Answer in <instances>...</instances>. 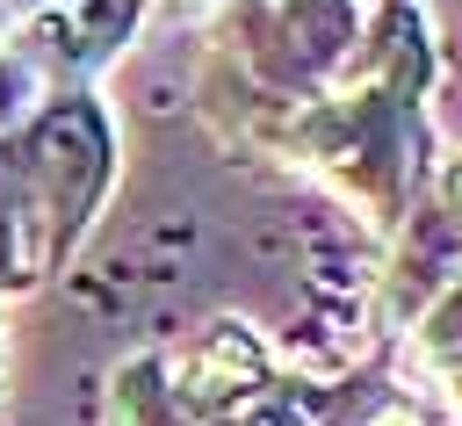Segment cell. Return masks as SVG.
<instances>
[{
    "mask_svg": "<svg viewBox=\"0 0 462 426\" xmlns=\"http://www.w3.org/2000/svg\"><path fill=\"white\" fill-rule=\"evenodd\" d=\"M440 209H448V224L462 231V159H448V173H440Z\"/></svg>",
    "mask_w": 462,
    "mask_h": 426,
    "instance_id": "cell-11",
    "label": "cell"
},
{
    "mask_svg": "<svg viewBox=\"0 0 462 426\" xmlns=\"http://www.w3.org/2000/svg\"><path fill=\"white\" fill-rule=\"evenodd\" d=\"M22 101H29V72H22V65H14L7 51H0V123H7V116L22 108Z\"/></svg>",
    "mask_w": 462,
    "mask_h": 426,
    "instance_id": "cell-9",
    "label": "cell"
},
{
    "mask_svg": "<svg viewBox=\"0 0 462 426\" xmlns=\"http://www.w3.org/2000/svg\"><path fill=\"white\" fill-rule=\"evenodd\" d=\"M411 339H419V354H462V274L419 310V332Z\"/></svg>",
    "mask_w": 462,
    "mask_h": 426,
    "instance_id": "cell-6",
    "label": "cell"
},
{
    "mask_svg": "<svg viewBox=\"0 0 462 426\" xmlns=\"http://www.w3.org/2000/svg\"><path fill=\"white\" fill-rule=\"evenodd\" d=\"M411 144H419V94H397L375 72L361 87H339V94L303 101L296 123H289V152L310 159L339 188V202H354L375 231L404 224Z\"/></svg>",
    "mask_w": 462,
    "mask_h": 426,
    "instance_id": "cell-1",
    "label": "cell"
},
{
    "mask_svg": "<svg viewBox=\"0 0 462 426\" xmlns=\"http://www.w3.org/2000/svg\"><path fill=\"white\" fill-rule=\"evenodd\" d=\"M267 383V347L253 339V325H238V318H217L195 347H188V361H180V404H202V412H224V404H238L245 390H260Z\"/></svg>",
    "mask_w": 462,
    "mask_h": 426,
    "instance_id": "cell-5",
    "label": "cell"
},
{
    "mask_svg": "<svg viewBox=\"0 0 462 426\" xmlns=\"http://www.w3.org/2000/svg\"><path fill=\"white\" fill-rule=\"evenodd\" d=\"M462 274V231L448 224V209H426L404 224L397 253H390V274H383V318L390 325H419V310Z\"/></svg>",
    "mask_w": 462,
    "mask_h": 426,
    "instance_id": "cell-4",
    "label": "cell"
},
{
    "mask_svg": "<svg viewBox=\"0 0 462 426\" xmlns=\"http://www.w3.org/2000/svg\"><path fill=\"white\" fill-rule=\"evenodd\" d=\"M368 426H433V419H426L411 397H390V404H375V412H368Z\"/></svg>",
    "mask_w": 462,
    "mask_h": 426,
    "instance_id": "cell-10",
    "label": "cell"
},
{
    "mask_svg": "<svg viewBox=\"0 0 462 426\" xmlns=\"http://www.w3.org/2000/svg\"><path fill=\"white\" fill-rule=\"evenodd\" d=\"M108 152H116V137H108V116H101L94 101H58V108L36 123L29 159H36V195H43V209H51L43 253H65V245L79 238L87 209H94L101 188H108Z\"/></svg>",
    "mask_w": 462,
    "mask_h": 426,
    "instance_id": "cell-2",
    "label": "cell"
},
{
    "mask_svg": "<svg viewBox=\"0 0 462 426\" xmlns=\"http://www.w3.org/2000/svg\"><path fill=\"white\" fill-rule=\"evenodd\" d=\"M354 0H267V51L260 65L282 87H325L354 51Z\"/></svg>",
    "mask_w": 462,
    "mask_h": 426,
    "instance_id": "cell-3",
    "label": "cell"
},
{
    "mask_svg": "<svg viewBox=\"0 0 462 426\" xmlns=\"http://www.w3.org/2000/svg\"><path fill=\"white\" fill-rule=\"evenodd\" d=\"M426 375H433V390H440V404L462 419V354H426Z\"/></svg>",
    "mask_w": 462,
    "mask_h": 426,
    "instance_id": "cell-8",
    "label": "cell"
},
{
    "mask_svg": "<svg viewBox=\"0 0 462 426\" xmlns=\"http://www.w3.org/2000/svg\"><path fill=\"white\" fill-rule=\"evenodd\" d=\"M217 419H224V426H310V419H303V404H296L289 390H267V383H260V390H245L238 404H224Z\"/></svg>",
    "mask_w": 462,
    "mask_h": 426,
    "instance_id": "cell-7",
    "label": "cell"
}]
</instances>
